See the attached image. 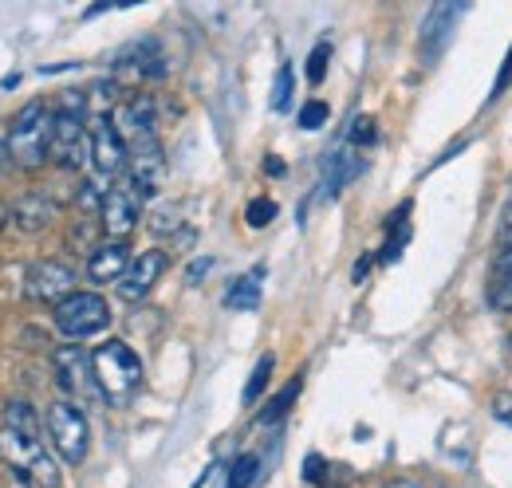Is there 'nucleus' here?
<instances>
[{
  "mask_svg": "<svg viewBox=\"0 0 512 488\" xmlns=\"http://www.w3.org/2000/svg\"><path fill=\"white\" fill-rule=\"evenodd\" d=\"M260 280H264V268H253V272H245L233 288H229V296H225V307H233V311H253L260 304Z\"/></svg>",
  "mask_w": 512,
  "mask_h": 488,
  "instance_id": "obj_17",
  "label": "nucleus"
},
{
  "mask_svg": "<svg viewBox=\"0 0 512 488\" xmlns=\"http://www.w3.org/2000/svg\"><path fill=\"white\" fill-rule=\"evenodd\" d=\"M162 272H166V252H158V248L138 252V256H134V264L127 268V276L119 280V296H123L127 304L146 300V296L154 292V284L162 280Z\"/></svg>",
  "mask_w": 512,
  "mask_h": 488,
  "instance_id": "obj_11",
  "label": "nucleus"
},
{
  "mask_svg": "<svg viewBox=\"0 0 512 488\" xmlns=\"http://www.w3.org/2000/svg\"><path fill=\"white\" fill-rule=\"evenodd\" d=\"M8 217H12V225L20 233H40V229H48L56 221V201H48L44 193H24V197L12 201Z\"/></svg>",
  "mask_w": 512,
  "mask_h": 488,
  "instance_id": "obj_15",
  "label": "nucleus"
},
{
  "mask_svg": "<svg viewBox=\"0 0 512 488\" xmlns=\"http://www.w3.org/2000/svg\"><path fill=\"white\" fill-rule=\"evenodd\" d=\"M461 16H465V4H434V8H430L426 24H422V52H426L430 60L453 40V28H457Z\"/></svg>",
  "mask_w": 512,
  "mask_h": 488,
  "instance_id": "obj_14",
  "label": "nucleus"
},
{
  "mask_svg": "<svg viewBox=\"0 0 512 488\" xmlns=\"http://www.w3.org/2000/svg\"><path fill=\"white\" fill-rule=\"evenodd\" d=\"M292 87H296L292 63H280L276 83H272V111H288V107H292Z\"/></svg>",
  "mask_w": 512,
  "mask_h": 488,
  "instance_id": "obj_20",
  "label": "nucleus"
},
{
  "mask_svg": "<svg viewBox=\"0 0 512 488\" xmlns=\"http://www.w3.org/2000/svg\"><path fill=\"white\" fill-rule=\"evenodd\" d=\"M4 426L20 429V433H28V437H44V433H40V414H36L28 402H8V410H4Z\"/></svg>",
  "mask_w": 512,
  "mask_h": 488,
  "instance_id": "obj_19",
  "label": "nucleus"
},
{
  "mask_svg": "<svg viewBox=\"0 0 512 488\" xmlns=\"http://www.w3.org/2000/svg\"><path fill=\"white\" fill-rule=\"evenodd\" d=\"M52 366H56V378H60L64 394L75 398V406L103 394L99 382H95V363H91V355H87L83 347H60V351L52 355Z\"/></svg>",
  "mask_w": 512,
  "mask_h": 488,
  "instance_id": "obj_8",
  "label": "nucleus"
},
{
  "mask_svg": "<svg viewBox=\"0 0 512 488\" xmlns=\"http://www.w3.org/2000/svg\"><path fill=\"white\" fill-rule=\"evenodd\" d=\"M91 158V130H87V95L64 91L56 119H52V146H48V162H56L60 170H83Z\"/></svg>",
  "mask_w": 512,
  "mask_h": 488,
  "instance_id": "obj_1",
  "label": "nucleus"
},
{
  "mask_svg": "<svg viewBox=\"0 0 512 488\" xmlns=\"http://www.w3.org/2000/svg\"><path fill=\"white\" fill-rule=\"evenodd\" d=\"M489 304H493V311H505V315H512V276H501V280L493 284Z\"/></svg>",
  "mask_w": 512,
  "mask_h": 488,
  "instance_id": "obj_26",
  "label": "nucleus"
},
{
  "mask_svg": "<svg viewBox=\"0 0 512 488\" xmlns=\"http://www.w3.org/2000/svg\"><path fill=\"white\" fill-rule=\"evenodd\" d=\"M272 366H276V359H272V355H264V359L253 366V374H249V386H245V402H249V406H253L256 398L264 394V386H268V378H272Z\"/></svg>",
  "mask_w": 512,
  "mask_h": 488,
  "instance_id": "obj_22",
  "label": "nucleus"
},
{
  "mask_svg": "<svg viewBox=\"0 0 512 488\" xmlns=\"http://www.w3.org/2000/svg\"><path fill=\"white\" fill-rule=\"evenodd\" d=\"M24 296L36 304H64L67 296H75V268L64 260H40L28 268L24 276Z\"/></svg>",
  "mask_w": 512,
  "mask_h": 488,
  "instance_id": "obj_7",
  "label": "nucleus"
},
{
  "mask_svg": "<svg viewBox=\"0 0 512 488\" xmlns=\"http://www.w3.org/2000/svg\"><path fill=\"white\" fill-rule=\"evenodd\" d=\"M0 461L12 469L16 481L32 488H60V469L40 437H28L20 429L0 426Z\"/></svg>",
  "mask_w": 512,
  "mask_h": 488,
  "instance_id": "obj_3",
  "label": "nucleus"
},
{
  "mask_svg": "<svg viewBox=\"0 0 512 488\" xmlns=\"http://www.w3.org/2000/svg\"><path fill=\"white\" fill-rule=\"evenodd\" d=\"M359 170H363L359 150H355L351 142H343V146H339V150L327 158V170H323V193H327V197H335L343 185L359 178Z\"/></svg>",
  "mask_w": 512,
  "mask_h": 488,
  "instance_id": "obj_16",
  "label": "nucleus"
},
{
  "mask_svg": "<svg viewBox=\"0 0 512 488\" xmlns=\"http://www.w3.org/2000/svg\"><path fill=\"white\" fill-rule=\"evenodd\" d=\"M52 119H56V111H52L44 99H32V103H24V107L12 115V126H8V158H12V166H20V170H40V166L48 162Z\"/></svg>",
  "mask_w": 512,
  "mask_h": 488,
  "instance_id": "obj_2",
  "label": "nucleus"
},
{
  "mask_svg": "<svg viewBox=\"0 0 512 488\" xmlns=\"http://www.w3.org/2000/svg\"><path fill=\"white\" fill-rule=\"evenodd\" d=\"M91 162H95V174L99 178H115L130 166V146L127 138L115 130L111 119H99L91 126Z\"/></svg>",
  "mask_w": 512,
  "mask_h": 488,
  "instance_id": "obj_9",
  "label": "nucleus"
},
{
  "mask_svg": "<svg viewBox=\"0 0 512 488\" xmlns=\"http://www.w3.org/2000/svg\"><path fill=\"white\" fill-rule=\"evenodd\" d=\"M245 221H249L253 229L272 225V221H276V201H272V197H253L249 209H245Z\"/></svg>",
  "mask_w": 512,
  "mask_h": 488,
  "instance_id": "obj_23",
  "label": "nucleus"
},
{
  "mask_svg": "<svg viewBox=\"0 0 512 488\" xmlns=\"http://www.w3.org/2000/svg\"><path fill=\"white\" fill-rule=\"evenodd\" d=\"M4 162H8V130L0 126V170H4Z\"/></svg>",
  "mask_w": 512,
  "mask_h": 488,
  "instance_id": "obj_32",
  "label": "nucleus"
},
{
  "mask_svg": "<svg viewBox=\"0 0 512 488\" xmlns=\"http://www.w3.org/2000/svg\"><path fill=\"white\" fill-rule=\"evenodd\" d=\"M56 327L71 343L91 339V335L111 327V304L103 296H95V292H75V296H67L64 304L56 307Z\"/></svg>",
  "mask_w": 512,
  "mask_h": 488,
  "instance_id": "obj_6",
  "label": "nucleus"
},
{
  "mask_svg": "<svg viewBox=\"0 0 512 488\" xmlns=\"http://www.w3.org/2000/svg\"><path fill=\"white\" fill-rule=\"evenodd\" d=\"M351 126H355V130H351V138H347V142H351L355 150H359V146H367V142L375 138V119H355Z\"/></svg>",
  "mask_w": 512,
  "mask_h": 488,
  "instance_id": "obj_27",
  "label": "nucleus"
},
{
  "mask_svg": "<svg viewBox=\"0 0 512 488\" xmlns=\"http://www.w3.org/2000/svg\"><path fill=\"white\" fill-rule=\"evenodd\" d=\"M256 469H260V457H256V453H241V457L233 461V469H229L225 488H249L256 481Z\"/></svg>",
  "mask_w": 512,
  "mask_h": 488,
  "instance_id": "obj_21",
  "label": "nucleus"
},
{
  "mask_svg": "<svg viewBox=\"0 0 512 488\" xmlns=\"http://www.w3.org/2000/svg\"><path fill=\"white\" fill-rule=\"evenodd\" d=\"M130 264H134V256H130L127 241H107L87 256V276L95 284H119L127 276Z\"/></svg>",
  "mask_w": 512,
  "mask_h": 488,
  "instance_id": "obj_13",
  "label": "nucleus"
},
{
  "mask_svg": "<svg viewBox=\"0 0 512 488\" xmlns=\"http://www.w3.org/2000/svg\"><path fill=\"white\" fill-rule=\"evenodd\" d=\"M48 437H52V449L64 465H83L87 461V449H91V422L83 414V406L75 402H52L48 406Z\"/></svg>",
  "mask_w": 512,
  "mask_h": 488,
  "instance_id": "obj_5",
  "label": "nucleus"
},
{
  "mask_svg": "<svg viewBox=\"0 0 512 488\" xmlns=\"http://www.w3.org/2000/svg\"><path fill=\"white\" fill-rule=\"evenodd\" d=\"M209 268H213V260H209V256H205V260H193V264H190V284H197V280H201Z\"/></svg>",
  "mask_w": 512,
  "mask_h": 488,
  "instance_id": "obj_30",
  "label": "nucleus"
},
{
  "mask_svg": "<svg viewBox=\"0 0 512 488\" xmlns=\"http://www.w3.org/2000/svg\"><path fill=\"white\" fill-rule=\"evenodd\" d=\"M327 60H331V44L323 40L312 48V56H308V83H323V75H327Z\"/></svg>",
  "mask_w": 512,
  "mask_h": 488,
  "instance_id": "obj_24",
  "label": "nucleus"
},
{
  "mask_svg": "<svg viewBox=\"0 0 512 488\" xmlns=\"http://www.w3.org/2000/svg\"><path fill=\"white\" fill-rule=\"evenodd\" d=\"M138 209H142V201L130 193L127 185L107 193L103 213H99V229L107 233V241H127L134 233V225H138Z\"/></svg>",
  "mask_w": 512,
  "mask_h": 488,
  "instance_id": "obj_10",
  "label": "nucleus"
},
{
  "mask_svg": "<svg viewBox=\"0 0 512 488\" xmlns=\"http://www.w3.org/2000/svg\"><path fill=\"white\" fill-rule=\"evenodd\" d=\"M501 248L512 252V205L505 209V225H501Z\"/></svg>",
  "mask_w": 512,
  "mask_h": 488,
  "instance_id": "obj_31",
  "label": "nucleus"
},
{
  "mask_svg": "<svg viewBox=\"0 0 512 488\" xmlns=\"http://www.w3.org/2000/svg\"><path fill=\"white\" fill-rule=\"evenodd\" d=\"M115 130L127 138V146H142V142H158V134H154V99L150 95H134L127 99L115 115Z\"/></svg>",
  "mask_w": 512,
  "mask_h": 488,
  "instance_id": "obj_12",
  "label": "nucleus"
},
{
  "mask_svg": "<svg viewBox=\"0 0 512 488\" xmlns=\"http://www.w3.org/2000/svg\"><path fill=\"white\" fill-rule=\"evenodd\" d=\"M300 390H304V374H296V378H292V382H288V386H284V390H280V394H276V398L264 406L260 422H280V418L292 410V402L300 398Z\"/></svg>",
  "mask_w": 512,
  "mask_h": 488,
  "instance_id": "obj_18",
  "label": "nucleus"
},
{
  "mask_svg": "<svg viewBox=\"0 0 512 488\" xmlns=\"http://www.w3.org/2000/svg\"><path fill=\"white\" fill-rule=\"evenodd\" d=\"M327 103H320V99H312V103H304V111H300V126L304 130H320V126H327Z\"/></svg>",
  "mask_w": 512,
  "mask_h": 488,
  "instance_id": "obj_25",
  "label": "nucleus"
},
{
  "mask_svg": "<svg viewBox=\"0 0 512 488\" xmlns=\"http://www.w3.org/2000/svg\"><path fill=\"white\" fill-rule=\"evenodd\" d=\"M493 414H497L505 426H512V398H497V402H493Z\"/></svg>",
  "mask_w": 512,
  "mask_h": 488,
  "instance_id": "obj_29",
  "label": "nucleus"
},
{
  "mask_svg": "<svg viewBox=\"0 0 512 488\" xmlns=\"http://www.w3.org/2000/svg\"><path fill=\"white\" fill-rule=\"evenodd\" d=\"M304 481H312V485H320L323 481V457H308V465H304Z\"/></svg>",
  "mask_w": 512,
  "mask_h": 488,
  "instance_id": "obj_28",
  "label": "nucleus"
},
{
  "mask_svg": "<svg viewBox=\"0 0 512 488\" xmlns=\"http://www.w3.org/2000/svg\"><path fill=\"white\" fill-rule=\"evenodd\" d=\"M95 363V382L107 402H127L130 394L142 386V359L130 351L123 339H107L91 355Z\"/></svg>",
  "mask_w": 512,
  "mask_h": 488,
  "instance_id": "obj_4",
  "label": "nucleus"
}]
</instances>
